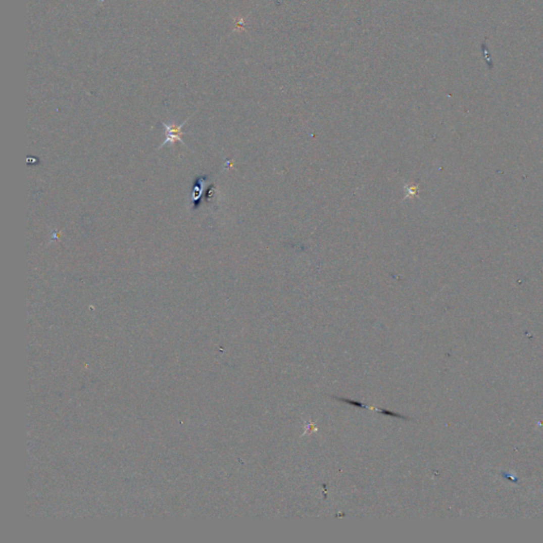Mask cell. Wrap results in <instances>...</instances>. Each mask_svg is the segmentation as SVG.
Instances as JSON below:
<instances>
[{"instance_id":"277c9868","label":"cell","mask_w":543,"mask_h":543,"mask_svg":"<svg viewBox=\"0 0 543 543\" xmlns=\"http://www.w3.org/2000/svg\"><path fill=\"white\" fill-rule=\"evenodd\" d=\"M214 191H215V185H212V186H210V187L208 188V190L206 191V195H205L206 201H210L209 199H210L211 194H214Z\"/></svg>"},{"instance_id":"7a4b0ae2","label":"cell","mask_w":543,"mask_h":543,"mask_svg":"<svg viewBox=\"0 0 543 543\" xmlns=\"http://www.w3.org/2000/svg\"><path fill=\"white\" fill-rule=\"evenodd\" d=\"M334 398L337 399V400H339V401L346 402V403L350 404V406L356 407V408L372 410V411L379 412V413H381V414H383V415H385V416H389V417H395V418H400V419H408V417H406V416H402V415H400V414H398V413L391 412V411H388V410H385V409H377V408H372V407H367V406H365V404L361 403V402H359V401L351 400V399H347V398H339V397H334Z\"/></svg>"},{"instance_id":"6da1fadb","label":"cell","mask_w":543,"mask_h":543,"mask_svg":"<svg viewBox=\"0 0 543 543\" xmlns=\"http://www.w3.org/2000/svg\"><path fill=\"white\" fill-rule=\"evenodd\" d=\"M190 118L186 119L183 123H180L179 125H175L173 123H170V124H167L165 122H162V124L165 126L166 129V140L158 146V149H161L162 146L166 145L167 143H170V145H173L175 142H182L183 144L187 145L183 139L182 137L184 135V132H183V126L188 122Z\"/></svg>"},{"instance_id":"3957f363","label":"cell","mask_w":543,"mask_h":543,"mask_svg":"<svg viewBox=\"0 0 543 543\" xmlns=\"http://www.w3.org/2000/svg\"><path fill=\"white\" fill-rule=\"evenodd\" d=\"M206 176H201L194 182L192 193H191V202H192L193 204L192 209H198L200 206V199L202 196V193H203V184L206 182Z\"/></svg>"}]
</instances>
